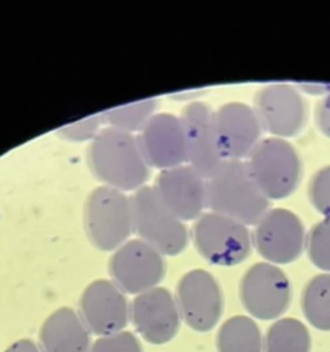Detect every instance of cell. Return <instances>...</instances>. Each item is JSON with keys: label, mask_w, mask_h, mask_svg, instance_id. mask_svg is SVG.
Returning a JSON list of instances; mask_svg holds the SVG:
<instances>
[{"label": "cell", "mask_w": 330, "mask_h": 352, "mask_svg": "<svg viewBox=\"0 0 330 352\" xmlns=\"http://www.w3.org/2000/svg\"><path fill=\"white\" fill-rule=\"evenodd\" d=\"M88 160L94 175L120 191L139 190L150 175L138 138L113 126L99 131L92 139Z\"/></svg>", "instance_id": "cell-1"}, {"label": "cell", "mask_w": 330, "mask_h": 352, "mask_svg": "<svg viewBox=\"0 0 330 352\" xmlns=\"http://www.w3.org/2000/svg\"><path fill=\"white\" fill-rule=\"evenodd\" d=\"M208 208L245 226H256L270 210V199L261 191L245 161L224 160L206 179Z\"/></svg>", "instance_id": "cell-2"}, {"label": "cell", "mask_w": 330, "mask_h": 352, "mask_svg": "<svg viewBox=\"0 0 330 352\" xmlns=\"http://www.w3.org/2000/svg\"><path fill=\"white\" fill-rule=\"evenodd\" d=\"M131 201L133 231L142 241L162 256H175L184 250L188 231L183 220L164 204L154 186L140 187Z\"/></svg>", "instance_id": "cell-3"}, {"label": "cell", "mask_w": 330, "mask_h": 352, "mask_svg": "<svg viewBox=\"0 0 330 352\" xmlns=\"http://www.w3.org/2000/svg\"><path fill=\"white\" fill-rule=\"evenodd\" d=\"M245 162L270 201L289 197L300 184V155L286 139H261Z\"/></svg>", "instance_id": "cell-4"}, {"label": "cell", "mask_w": 330, "mask_h": 352, "mask_svg": "<svg viewBox=\"0 0 330 352\" xmlns=\"http://www.w3.org/2000/svg\"><path fill=\"white\" fill-rule=\"evenodd\" d=\"M84 223L91 242L102 250L118 249L133 231L132 201L117 188H95L85 204Z\"/></svg>", "instance_id": "cell-5"}, {"label": "cell", "mask_w": 330, "mask_h": 352, "mask_svg": "<svg viewBox=\"0 0 330 352\" xmlns=\"http://www.w3.org/2000/svg\"><path fill=\"white\" fill-rule=\"evenodd\" d=\"M192 241L202 257L223 267L242 263L249 256L253 242L248 226L212 210L195 220Z\"/></svg>", "instance_id": "cell-6"}, {"label": "cell", "mask_w": 330, "mask_h": 352, "mask_svg": "<svg viewBox=\"0 0 330 352\" xmlns=\"http://www.w3.org/2000/svg\"><path fill=\"white\" fill-rule=\"evenodd\" d=\"M239 297L243 308L261 320L276 319L287 311L292 287L286 274L275 264L257 263L241 279Z\"/></svg>", "instance_id": "cell-7"}, {"label": "cell", "mask_w": 330, "mask_h": 352, "mask_svg": "<svg viewBox=\"0 0 330 352\" xmlns=\"http://www.w3.org/2000/svg\"><path fill=\"white\" fill-rule=\"evenodd\" d=\"M252 241L260 256L271 264H289L297 260L307 243L300 217L289 209H270L256 224Z\"/></svg>", "instance_id": "cell-8"}, {"label": "cell", "mask_w": 330, "mask_h": 352, "mask_svg": "<svg viewBox=\"0 0 330 352\" xmlns=\"http://www.w3.org/2000/svg\"><path fill=\"white\" fill-rule=\"evenodd\" d=\"M176 302L182 319L195 331L212 330L224 309L220 285L205 270H191L180 278Z\"/></svg>", "instance_id": "cell-9"}, {"label": "cell", "mask_w": 330, "mask_h": 352, "mask_svg": "<svg viewBox=\"0 0 330 352\" xmlns=\"http://www.w3.org/2000/svg\"><path fill=\"white\" fill-rule=\"evenodd\" d=\"M113 282L125 293L140 294L162 280L165 261L162 254L142 239H131L116 249L110 258Z\"/></svg>", "instance_id": "cell-10"}, {"label": "cell", "mask_w": 330, "mask_h": 352, "mask_svg": "<svg viewBox=\"0 0 330 352\" xmlns=\"http://www.w3.org/2000/svg\"><path fill=\"white\" fill-rule=\"evenodd\" d=\"M253 109L263 126L274 138H292L301 132L307 120V104L300 92L287 84H271L254 95Z\"/></svg>", "instance_id": "cell-11"}, {"label": "cell", "mask_w": 330, "mask_h": 352, "mask_svg": "<svg viewBox=\"0 0 330 352\" xmlns=\"http://www.w3.org/2000/svg\"><path fill=\"white\" fill-rule=\"evenodd\" d=\"M179 118L186 140V162L208 179L224 161L216 136L214 110L205 102H191Z\"/></svg>", "instance_id": "cell-12"}, {"label": "cell", "mask_w": 330, "mask_h": 352, "mask_svg": "<svg viewBox=\"0 0 330 352\" xmlns=\"http://www.w3.org/2000/svg\"><path fill=\"white\" fill-rule=\"evenodd\" d=\"M131 320L144 341L161 345L179 333L182 315L170 292L157 286L133 298Z\"/></svg>", "instance_id": "cell-13"}, {"label": "cell", "mask_w": 330, "mask_h": 352, "mask_svg": "<svg viewBox=\"0 0 330 352\" xmlns=\"http://www.w3.org/2000/svg\"><path fill=\"white\" fill-rule=\"evenodd\" d=\"M80 316L91 333L104 337L122 331L131 318V308L114 282L98 279L81 294Z\"/></svg>", "instance_id": "cell-14"}, {"label": "cell", "mask_w": 330, "mask_h": 352, "mask_svg": "<svg viewBox=\"0 0 330 352\" xmlns=\"http://www.w3.org/2000/svg\"><path fill=\"white\" fill-rule=\"evenodd\" d=\"M214 126L224 160H248L261 140L263 126L257 114L242 102H228L214 110Z\"/></svg>", "instance_id": "cell-15"}, {"label": "cell", "mask_w": 330, "mask_h": 352, "mask_svg": "<svg viewBox=\"0 0 330 352\" xmlns=\"http://www.w3.org/2000/svg\"><path fill=\"white\" fill-rule=\"evenodd\" d=\"M164 204L180 220H197L208 208L206 177L190 165L165 169L154 186Z\"/></svg>", "instance_id": "cell-16"}, {"label": "cell", "mask_w": 330, "mask_h": 352, "mask_svg": "<svg viewBox=\"0 0 330 352\" xmlns=\"http://www.w3.org/2000/svg\"><path fill=\"white\" fill-rule=\"evenodd\" d=\"M148 165L162 170L184 165L187 161L183 125L169 113L154 114L138 138Z\"/></svg>", "instance_id": "cell-17"}, {"label": "cell", "mask_w": 330, "mask_h": 352, "mask_svg": "<svg viewBox=\"0 0 330 352\" xmlns=\"http://www.w3.org/2000/svg\"><path fill=\"white\" fill-rule=\"evenodd\" d=\"M38 346L41 352H89L91 331L80 314L73 308L62 307L41 324Z\"/></svg>", "instance_id": "cell-18"}, {"label": "cell", "mask_w": 330, "mask_h": 352, "mask_svg": "<svg viewBox=\"0 0 330 352\" xmlns=\"http://www.w3.org/2000/svg\"><path fill=\"white\" fill-rule=\"evenodd\" d=\"M217 352H263L264 342L256 322L243 315L227 319L216 336Z\"/></svg>", "instance_id": "cell-19"}, {"label": "cell", "mask_w": 330, "mask_h": 352, "mask_svg": "<svg viewBox=\"0 0 330 352\" xmlns=\"http://www.w3.org/2000/svg\"><path fill=\"white\" fill-rule=\"evenodd\" d=\"M265 352H311V336L304 323L294 318H282L267 330Z\"/></svg>", "instance_id": "cell-20"}, {"label": "cell", "mask_w": 330, "mask_h": 352, "mask_svg": "<svg viewBox=\"0 0 330 352\" xmlns=\"http://www.w3.org/2000/svg\"><path fill=\"white\" fill-rule=\"evenodd\" d=\"M301 308L305 319L314 327L330 330V274H319L305 285Z\"/></svg>", "instance_id": "cell-21"}, {"label": "cell", "mask_w": 330, "mask_h": 352, "mask_svg": "<svg viewBox=\"0 0 330 352\" xmlns=\"http://www.w3.org/2000/svg\"><path fill=\"white\" fill-rule=\"evenodd\" d=\"M155 107L157 100L148 98L106 110L104 113H102V117L103 121L109 124V126L132 133L133 131L143 129L147 121L154 116L153 113Z\"/></svg>", "instance_id": "cell-22"}, {"label": "cell", "mask_w": 330, "mask_h": 352, "mask_svg": "<svg viewBox=\"0 0 330 352\" xmlns=\"http://www.w3.org/2000/svg\"><path fill=\"white\" fill-rule=\"evenodd\" d=\"M305 246L312 264L330 274V219L324 217L311 228Z\"/></svg>", "instance_id": "cell-23"}, {"label": "cell", "mask_w": 330, "mask_h": 352, "mask_svg": "<svg viewBox=\"0 0 330 352\" xmlns=\"http://www.w3.org/2000/svg\"><path fill=\"white\" fill-rule=\"evenodd\" d=\"M308 197L314 208L330 219V165L314 173L308 186Z\"/></svg>", "instance_id": "cell-24"}, {"label": "cell", "mask_w": 330, "mask_h": 352, "mask_svg": "<svg viewBox=\"0 0 330 352\" xmlns=\"http://www.w3.org/2000/svg\"><path fill=\"white\" fill-rule=\"evenodd\" d=\"M89 352H143L139 338L131 331H120L111 336L99 337Z\"/></svg>", "instance_id": "cell-25"}, {"label": "cell", "mask_w": 330, "mask_h": 352, "mask_svg": "<svg viewBox=\"0 0 330 352\" xmlns=\"http://www.w3.org/2000/svg\"><path fill=\"white\" fill-rule=\"evenodd\" d=\"M103 122L102 114L91 116L76 122H72L63 128H60V133L72 140H85L94 139L99 133V126Z\"/></svg>", "instance_id": "cell-26"}, {"label": "cell", "mask_w": 330, "mask_h": 352, "mask_svg": "<svg viewBox=\"0 0 330 352\" xmlns=\"http://www.w3.org/2000/svg\"><path fill=\"white\" fill-rule=\"evenodd\" d=\"M315 122L318 129L330 138V91H327L316 104Z\"/></svg>", "instance_id": "cell-27"}, {"label": "cell", "mask_w": 330, "mask_h": 352, "mask_svg": "<svg viewBox=\"0 0 330 352\" xmlns=\"http://www.w3.org/2000/svg\"><path fill=\"white\" fill-rule=\"evenodd\" d=\"M4 352H41V349L34 341L29 338H23L11 344Z\"/></svg>", "instance_id": "cell-28"}]
</instances>
